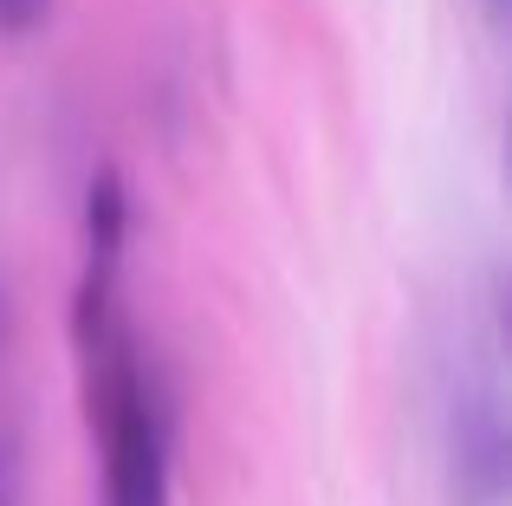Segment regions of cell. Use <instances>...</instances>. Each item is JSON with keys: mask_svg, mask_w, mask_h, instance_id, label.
I'll list each match as a JSON object with an SVG mask.
<instances>
[{"mask_svg": "<svg viewBox=\"0 0 512 506\" xmlns=\"http://www.w3.org/2000/svg\"><path fill=\"white\" fill-rule=\"evenodd\" d=\"M0 506H26V448H20V435H0Z\"/></svg>", "mask_w": 512, "mask_h": 506, "instance_id": "cell-3", "label": "cell"}, {"mask_svg": "<svg viewBox=\"0 0 512 506\" xmlns=\"http://www.w3.org/2000/svg\"><path fill=\"white\" fill-rule=\"evenodd\" d=\"M91 377L104 396V461H111V506H169V409L130 338L111 325L85 331Z\"/></svg>", "mask_w": 512, "mask_h": 506, "instance_id": "cell-1", "label": "cell"}, {"mask_svg": "<svg viewBox=\"0 0 512 506\" xmlns=\"http://www.w3.org/2000/svg\"><path fill=\"white\" fill-rule=\"evenodd\" d=\"M7 338H13V299H7V286H0V357H7Z\"/></svg>", "mask_w": 512, "mask_h": 506, "instance_id": "cell-5", "label": "cell"}, {"mask_svg": "<svg viewBox=\"0 0 512 506\" xmlns=\"http://www.w3.org/2000/svg\"><path fill=\"white\" fill-rule=\"evenodd\" d=\"M500 325V318H493ZM467 338L448 377V474L461 506H500L506 494V383H500V331Z\"/></svg>", "mask_w": 512, "mask_h": 506, "instance_id": "cell-2", "label": "cell"}, {"mask_svg": "<svg viewBox=\"0 0 512 506\" xmlns=\"http://www.w3.org/2000/svg\"><path fill=\"white\" fill-rule=\"evenodd\" d=\"M52 0H0V33H33V26H46Z\"/></svg>", "mask_w": 512, "mask_h": 506, "instance_id": "cell-4", "label": "cell"}]
</instances>
